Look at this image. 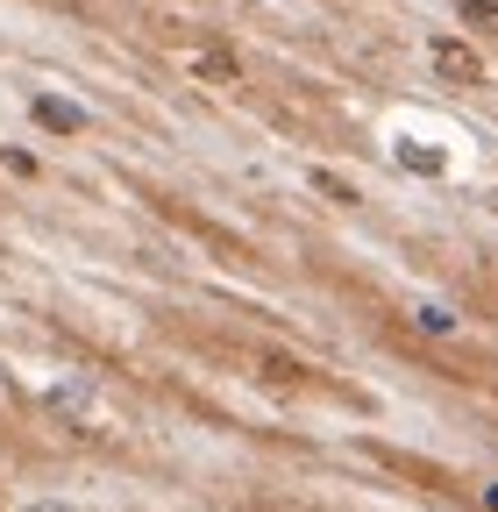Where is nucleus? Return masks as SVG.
<instances>
[{"mask_svg": "<svg viewBox=\"0 0 498 512\" xmlns=\"http://www.w3.org/2000/svg\"><path fill=\"white\" fill-rule=\"evenodd\" d=\"M427 57H434V72L456 79V86H477V79H484L477 50H470V43H456V36H434V43H427Z\"/></svg>", "mask_w": 498, "mask_h": 512, "instance_id": "f257e3e1", "label": "nucleus"}, {"mask_svg": "<svg viewBox=\"0 0 498 512\" xmlns=\"http://www.w3.org/2000/svg\"><path fill=\"white\" fill-rule=\"evenodd\" d=\"M420 328H434V335H449V328H456V313H442V306H420Z\"/></svg>", "mask_w": 498, "mask_h": 512, "instance_id": "423d86ee", "label": "nucleus"}, {"mask_svg": "<svg viewBox=\"0 0 498 512\" xmlns=\"http://www.w3.org/2000/svg\"><path fill=\"white\" fill-rule=\"evenodd\" d=\"M36 121H43V128H57V136H79V128H86V114H79L72 100H50V93L36 100Z\"/></svg>", "mask_w": 498, "mask_h": 512, "instance_id": "f03ea898", "label": "nucleus"}, {"mask_svg": "<svg viewBox=\"0 0 498 512\" xmlns=\"http://www.w3.org/2000/svg\"><path fill=\"white\" fill-rule=\"evenodd\" d=\"M314 185H321V192H328V200H342V207H349V200H356V185H349V178H335V171H314Z\"/></svg>", "mask_w": 498, "mask_h": 512, "instance_id": "39448f33", "label": "nucleus"}, {"mask_svg": "<svg viewBox=\"0 0 498 512\" xmlns=\"http://www.w3.org/2000/svg\"><path fill=\"white\" fill-rule=\"evenodd\" d=\"M36 512H72V505H36Z\"/></svg>", "mask_w": 498, "mask_h": 512, "instance_id": "0eeeda50", "label": "nucleus"}, {"mask_svg": "<svg viewBox=\"0 0 498 512\" xmlns=\"http://www.w3.org/2000/svg\"><path fill=\"white\" fill-rule=\"evenodd\" d=\"M399 164H406V171H427V178H434V171H442V150H420V143H399Z\"/></svg>", "mask_w": 498, "mask_h": 512, "instance_id": "20e7f679", "label": "nucleus"}, {"mask_svg": "<svg viewBox=\"0 0 498 512\" xmlns=\"http://www.w3.org/2000/svg\"><path fill=\"white\" fill-rule=\"evenodd\" d=\"M477 36H498V0H463V8H456Z\"/></svg>", "mask_w": 498, "mask_h": 512, "instance_id": "7ed1b4c3", "label": "nucleus"}]
</instances>
